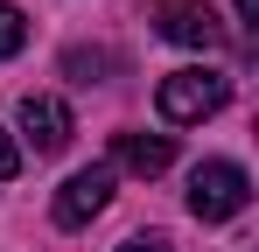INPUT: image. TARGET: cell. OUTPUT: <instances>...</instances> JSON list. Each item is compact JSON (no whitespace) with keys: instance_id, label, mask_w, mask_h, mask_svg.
Returning a JSON list of instances; mask_svg holds the SVG:
<instances>
[{"instance_id":"obj_1","label":"cell","mask_w":259,"mask_h":252,"mask_svg":"<svg viewBox=\"0 0 259 252\" xmlns=\"http://www.w3.org/2000/svg\"><path fill=\"white\" fill-rule=\"evenodd\" d=\"M224 98H231V84L217 77V70H175V77H161V119L168 126H196V119H217L224 112Z\"/></svg>"},{"instance_id":"obj_2","label":"cell","mask_w":259,"mask_h":252,"mask_svg":"<svg viewBox=\"0 0 259 252\" xmlns=\"http://www.w3.org/2000/svg\"><path fill=\"white\" fill-rule=\"evenodd\" d=\"M252 196V182H245V168L238 161H203L189 175V210L203 217V224H224V217H238Z\"/></svg>"},{"instance_id":"obj_3","label":"cell","mask_w":259,"mask_h":252,"mask_svg":"<svg viewBox=\"0 0 259 252\" xmlns=\"http://www.w3.org/2000/svg\"><path fill=\"white\" fill-rule=\"evenodd\" d=\"M112 182H119V175H112V161H98V168H77V175H70V182L56 189V224H63V231H84L91 217H98V210L112 203Z\"/></svg>"},{"instance_id":"obj_4","label":"cell","mask_w":259,"mask_h":252,"mask_svg":"<svg viewBox=\"0 0 259 252\" xmlns=\"http://www.w3.org/2000/svg\"><path fill=\"white\" fill-rule=\"evenodd\" d=\"M21 133L35 140V154H63L70 147V105L49 98V91H28L21 98Z\"/></svg>"},{"instance_id":"obj_5","label":"cell","mask_w":259,"mask_h":252,"mask_svg":"<svg viewBox=\"0 0 259 252\" xmlns=\"http://www.w3.org/2000/svg\"><path fill=\"white\" fill-rule=\"evenodd\" d=\"M161 35L182 42V49H217V42H224V28H217V14L203 7V0H182V7H168V14H161Z\"/></svg>"},{"instance_id":"obj_6","label":"cell","mask_w":259,"mask_h":252,"mask_svg":"<svg viewBox=\"0 0 259 252\" xmlns=\"http://www.w3.org/2000/svg\"><path fill=\"white\" fill-rule=\"evenodd\" d=\"M112 161H119V168H133V175H161V168L175 161V140H168V133H119Z\"/></svg>"},{"instance_id":"obj_7","label":"cell","mask_w":259,"mask_h":252,"mask_svg":"<svg viewBox=\"0 0 259 252\" xmlns=\"http://www.w3.org/2000/svg\"><path fill=\"white\" fill-rule=\"evenodd\" d=\"M21 42H28V21H21V7H14V0H0V63H7Z\"/></svg>"},{"instance_id":"obj_8","label":"cell","mask_w":259,"mask_h":252,"mask_svg":"<svg viewBox=\"0 0 259 252\" xmlns=\"http://www.w3.org/2000/svg\"><path fill=\"white\" fill-rule=\"evenodd\" d=\"M105 63H112V56H105V49H70V56H63V70H70V77H98V70H105Z\"/></svg>"},{"instance_id":"obj_9","label":"cell","mask_w":259,"mask_h":252,"mask_svg":"<svg viewBox=\"0 0 259 252\" xmlns=\"http://www.w3.org/2000/svg\"><path fill=\"white\" fill-rule=\"evenodd\" d=\"M14 168H21V147H14V140L0 133V182H14Z\"/></svg>"},{"instance_id":"obj_10","label":"cell","mask_w":259,"mask_h":252,"mask_svg":"<svg viewBox=\"0 0 259 252\" xmlns=\"http://www.w3.org/2000/svg\"><path fill=\"white\" fill-rule=\"evenodd\" d=\"M119 252H168V238H161V231H140V238H126Z\"/></svg>"},{"instance_id":"obj_11","label":"cell","mask_w":259,"mask_h":252,"mask_svg":"<svg viewBox=\"0 0 259 252\" xmlns=\"http://www.w3.org/2000/svg\"><path fill=\"white\" fill-rule=\"evenodd\" d=\"M231 7H238V21H245V28H259V0H231Z\"/></svg>"}]
</instances>
